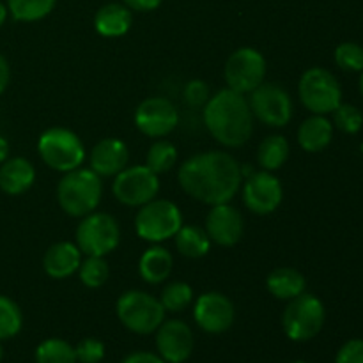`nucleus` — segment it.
<instances>
[{
	"label": "nucleus",
	"instance_id": "20",
	"mask_svg": "<svg viewBox=\"0 0 363 363\" xmlns=\"http://www.w3.org/2000/svg\"><path fill=\"white\" fill-rule=\"evenodd\" d=\"M35 169L27 158H11L0 165V190L7 195H21L34 184Z\"/></svg>",
	"mask_w": 363,
	"mask_h": 363
},
{
	"label": "nucleus",
	"instance_id": "26",
	"mask_svg": "<svg viewBox=\"0 0 363 363\" xmlns=\"http://www.w3.org/2000/svg\"><path fill=\"white\" fill-rule=\"evenodd\" d=\"M289 142L282 135H269L259 144L257 147V163L261 170L275 172L282 169L284 163L289 158Z\"/></svg>",
	"mask_w": 363,
	"mask_h": 363
},
{
	"label": "nucleus",
	"instance_id": "19",
	"mask_svg": "<svg viewBox=\"0 0 363 363\" xmlns=\"http://www.w3.org/2000/svg\"><path fill=\"white\" fill-rule=\"evenodd\" d=\"M82 264V252L77 243L59 241L46 250L43 257V268L50 279L62 280L78 272Z\"/></svg>",
	"mask_w": 363,
	"mask_h": 363
},
{
	"label": "nucleus",
	"instance_id": "39",
	"mask_svg": "<svg viewBox=\"0 0 363 363\" xmlns=\"http://www.w3.org/2000/svg\"><path fill=\"white\" fill-rule=\"evenodd\" d=\"M163 0H123V4L126 7H130L131 11H140V13H149V11H155L162 6Z\"/></svg>",
	"mask_w": 363,
	"mask_h": 363
},
{
	"label": "nucleus",
	"instance_id": "45",
	"mask_svg": "<svg viewBox=\"0 0 363 363\" xmlns=\"http://www.w3.org/2000/svg\"><path fill=\"white\" fill-rule=\"evenodd\" d=\"M291 363H307V362H303V360H296V362H291Z\"/></svg>",
	"mask_w": 363,
	"mask_h": 363
},
{
	"label": "nucleus",
	"instance_id": "36",
	"mask_svg": "<svg viewBox=\"0 0 363 363\" xmlns=\"http://www.w3.org/2000/svg\"><path fill=\"white\" fill-rule=\"evenodd\" d=\"M74 354H77L78 363H99L105 358V344L98 339L80 340L74 347Z\"/></svg>",
	"mask_w": 363,
	"mask_h": 363
},
{
	"label": "nucleus",
	"instance_id": "23",
	"mask_svg": "<svg viewBox=\"0 0 363 363\" xmlns=\"http://www.w3.org/2000/svg\"><path fill=\"white\" fill-rule=\"evenodd\" d=\"M333 138V124L325 116L314 113L298 128V144L307 152H319L330 145Z\"/></svg>",
	"mask_w": 363,
	"mask_h": 363
},
{
	"label": "nucleus",
	"instance_id": "31",
	"mask_svg": "<svg viewBox=\"0 0 363 363\" xmlns=\"http://www.w3.org/2000/svg\"><path fill=\"white\" fill-rule=\"evenodd\" d=\"M78 277H80L82 284L89 289H98V287L105 286L106 280L110 277V266L105 257H94V255H87L85 261H82L80 268H78Z\"/></svg>",
	"mask_w": 363,
	"mask_h": 363
},
{
	"label": "nucleus",
	"instance_id": "44",
	"mask_svg": "<svg viewBox=\"0 0 363 363\" xmlns=\"http://www.w3.org/2000/svg\"><path fill=\"white\" fill-rule=\"evenodd\" d=\"M4 358V350H2V344H0V362H2Z\"/></svg>",
	"mask_w": 363,
	"mask_h": 363
},
{
	"label": "nucleus",
	"instance_id": "13",
	"mask_svg": "<svg viewBox=\"0 0 363 363\" xmlns=\"http://www.w3.org/2000/svg\"><path fill=\"white\" fill-rule=\"evenodd\" d=\"M179 124V110L163 96L144 99L135 110V126L151 138H163L172 133Z\"/></svg>",
	"mask_w": 363,
	"mask_h": 363
},
{
	"label": "nucleus",
	"instance_id": "9",
	"mask_svg": "<svg viewBox=\"0 0 363 363\" xmlns=\"http://www.w3.org/2000/svg\"><path fill=\"white\" fill-rule=\"evenodd\" d=\"M298 94L305 108L318 116L332 113L342 103V89L339 80L323 67H311L301 74Z\"/></svg>",
	"mask_w": 363,
	"mask_h": 363
},
{
	"label": "nucleus",
	"instance_id": "12",
	"mask_svg": "<svg viewBox=\"0 0 363 363\" xmlns=\"http://www.w3.org/2000/svg\"><path fill=\"white\" fill-rule=\"evenodd\" d=\"M112 191L113 197L121 204L130 206V208H140V206L147 204L158 195V174H155L145 165L126 167L113 179Z\"/></svg>",
	"mask_w": 363,
	"mask_h": 363
},
{
	"label": "nucleus",
	"instance_id": "34",
	"mask_svg": "<svg viewBox=\"0 0 363 363\" xmlns=\"http://www.w3.org/2000/svg\"><path fill=\"white\" fill-rule=\"evenodd\" d=\"M335 62L340 69L351 73L363 71V48L357 43H342L335 48Z\"/></svg>",
	"mask_w": 363,
	"mask_h": 363
},
{
	"label": "nucleus",
	"instance_id": "40",
	"mask_svg": "<svg viewBox=\"0 0 363 363\" xmlns=\"http://www.w3.org/2000/svg\"><path fill=\"white\" fill-rule=\"evenodd\" d=\"M11 82V67H9V62H7L6 57L0 53V94H2L4 91L7 89V85H9Z\"/></svg>",
	"mask_w": 363,
	"mask_h": 363
},
{
	"label": "nucleus",
	"instance_id": "35",
	"mask_svg": "<svg viewBox=\"0 0 363 363\" xmlns=\"http://www.w3.org/2000/svg\"><path fill=\"white\" fill-rule=\"evenodd\" d=\"M183 98L190 108H204L211 98V89L204 80H190L184 85Z\"/></svg>",
	"mask_w": 363,
	"mask_h": 363
},
{
	"label": "nucleus",
	"instance_id": "22",
	"mask_svg": "<svg viewBox=\"0 0 363 363\" xmlns=\"http://www.w3.org/2000/svg\"><path fill=\"white\" fill-rule=\"evenodd\" d=\"M266 287L273 298L289 301L305 293L307 280H305L303 273L298 272V269L289 268V266H280L269 273L268 279H266Z\"/></svg>",
	"mask_w": 363,
	"mask_h": 363
},
{
	"label": "nucleus",
	"instance_id": "29",
	"mask_svg": "<svg viewBox=\"0 0 363 363\" xmlns=\"http://www.w3.org/2000/svg\"><path fill=\"white\" fill-rule=\"evenodd\" d=\"M177 163V149L172 142L169 140H156L149 147L147 156H145V167L155 174L169 172Z\"/></svg>",
	"mask_w": 363,
	"mask_h": 363
},
{
	"label": "nucleus",
	"instance_id": "37",
	"mask_svg": "<svg viewBox=\"0 0 363 363\" xmlns=\"http://www.w3.org/2000/svg\"><path fill=\"white\" fill-rule=\"evenodd\" d=\"M335 363H363V340H347L337 353Z\"/></svg>",
	"mask_w": 363,
	"mask_h": 363
},
{
	"label": "nucleus",
	"instance_id": "33",
	"mask_svg": "<svg viewBox=\"0 0 363 363\" xmlns=\"http://www.w3.org/2000/svg\"><path fill=\"white\" fill-rule=\"evenodd\" d=\"M333 124L344 133H358L363 126V113L354 105L350 103H340L333 110Z\"/></svg>",
	"mask_w": 363,
	"mask_h": 363
},
{
	"label": "nucleus",
	"instance_id": "11",
	"mask_svg": "<svg viewBox=\"0 0 363 363\" xmlns=\"http://www.w3.org/2000/svg\"><path fill=\"white\" fill-rule=\"evenodd\" d=\"M227 87L240 94H250L264 82L266 59L259 50L245 46L233 52L223 67Z\"/></svg>",
	"mask_w": 363,
	"mask_h": 363
},
{
	"label": "nucleus",
	"instance_id": "27",
	"mask_svg": "<svg viewBox=\"0 0 363 363\" xmlns=\"http://www.w3.org/2000/svg\"><path fill=\"white\" fill-rule=\"evenodd\" d=\"M57 0H7V11L18 21H38L48 16Z\"/></svg>",
	"mask_w": 363,
	"mask_h": 363
},
{
	"label": "nucleus",
	"instance_id": "3",
	"mask_svg": "<svg viewBox=\"0 0 363 363\" xmlns=\"http://www.w3.org/2000/svg\"><path fill=\"white\" fill-rule=\"evenodd\" d=\"M101 177L92 169H78L64 174L57 184V201L66 215L84 218L96 211L101 202Z\"/></svg>",
	"mask_w": 363,
	"mask_h": 363
},
{
	"label": "nucleus",
	"instance_id": "2",
	"mask_svg": "<svg viewBox=\"0 0 363 363\" xmlns=\"http://www.w3.org/2000/svg\"><path fill=\"white\" fill-rule=\"evenodd\" d=\"M206 128L218 144L241 147L254 133V113L245 94L223 89L213 94L202 108Z\"/></svg>",
	"mask_w": 363,
	"mask_h": 363
},
{
	"label": "nucleus",
	"instance_id": "15",
	"mask_svg": "<svg viewBox=\"0 0 363 363\" xmlns=\"http://www.w3.org/2000/svg\"><path fill=\"white\" fill-rule=\"evenodd\" d=\"M194 318L199 328L211 335H218V333L227 332L234 325L236 308L229 296H225L223 293H216V291H209L195 300Z\"/></svg>",
	"mask_w": 363,
	"mask_h": 363
},
{
	"label": "nucleus",
	"instance_id": "6",
	"mask_svg": "<svg viewBox=\"0 0 363 363\" xmlns=\"http://www.w3.org/2000/svg\"><path fill=\"white\" fill-rule=\"evenodd\" d=\"M183 225L181 209L167 199H152L138 208L135 216V230L138 238L149 243H162L176 236Z\"/></svg>",
	"mask_w": 363,
	"mask_h": 363
},
{
	"label": "nucleus",
	"instance_id": "30",
	"mask_svg": "<svg viewBox=\"0 0 363 363\" xmlns=\"http://www.w3.org/2000/svg\"><path fill=\"white\" fill-rule=\"evenodd\" d=\"M191 301H194V289L190 284L181 282V280L167 284L160 296V303L163 305L165 312H174V314L190 307Z\"/></svg>",
	"mask_w": 363,
	"mask_h": 363
},
{
	"label": "nucleus",
	"instance_id": "7",
	"mask_svg": "<svg viewBox=\"0 0 363 363\" xmlns=\"http://www.w3.org/2000/svg\"><path fill=\"white\" fill-rule=\"evenodd\" d=\"M326 311L323 301L314 294L303 293L289 300L284 308L282 326L286 335L294 342L314 339L325 326Z\"/></svg>",
	"mask_w": 363,
	"mask_h": 363
},
{
	"label": "nucleus",
	"instance_id": "21",
	"mask_svg": "<svg viewBox=\"0 0 363 363\" xmlns=\"http://www.w3.org/2000/svg\"><path fill=\"white\" fill-rule=\"evenodd\" d=\"M133 23V14L124 4H105L94 16V27L103 38H121Z\"/></svg>",
	"mask_w": 363,
	"mask_h": 363
},
{
	"label": "nucleus",
	"instance_id": "1",
	"mask_svg": "<svg viewBox=\"0 0 363 363\" xmlns=\"http://www.w3.org/2000/svg\"><path fill=\"white\" fill-rule=\"evenodd\" d=\"M179 186L186 195L208 206L230 202L243 183V169L233 155L204 151L179 167Z\"/></svg>",
	"mask_w": 363,
	"mask_h": 363
},
{
	"label": "nucleus",
	"instance_id": "38",
	"mask_svg": "<svg viewBox=\"0 0 363 363\" xmlns=\"http://www.w3.org/2000/svg\"><path fill=\"white\" fill-rule=\"evenodd\" d=\"M123 363H167L160 354L149 353V351H135V353L128 354Z\"/></svg>",
	"mask_w": 363,
	"mask_h": 363
},
{
	"label": "nucleus",
	"instance_id": "42",
	"mask_svg": "<svg viewBox=\"0 0 363 363\" xmlns=\"http://www.w3.org/2000/svg\"><path fill=\"white\" fill-rule=\"evenodd\" d=\"M7 13H9V11H7V6H4V4L0 2V27H2L4 21H6Z\"/></svg>",
	"mask_w": 363,
	"mask_h": 363
},
{
	"label": "nucleus",
	"instance_id": "16",
	"mask_svg": "<svg viewBox=\"0 0 363 363\" xmlns=\"http://www.w3.org/2000/svg\"><path fill=\"white\" fill-rule=\"evenodd\" d=\"M156 347L167 363H183L191 357L195 337L190 326L181 319H169L156 330Z\"/></svg>",
	"mask_w": 363,
	"mask_h": 363
},
{
	"label": "nucleus",
	"instance_id": "18",
	"mask_svg": "<svg viewBox=\"0 0 363 363\" xmlns=\"http://www.w3.org/2000/svg\"><path fill=\"white\" fill-rule=\"evenodd\" d=\"M91 169L99 177H116L128 167V145L119 138H103L91 151Z\"/></svg>",
	"mask_w": 363,
	"mask_h": 363
},
{
	"label": "nucleus",
	"instance_id": "14",
	"mask_svg": "<svg viewBox=\"0 0 363 363\" xmlns=\"http://www.w3.org/2000/svg\"><path fill=\"white\" fill-rule=\"evenodd\" d=\"M284 199V188L279 177L268 170H259L245 179L243 202L255 215H272Z\"/></svg>",
	"mask_w": 363,
	"mask_h": 363
},
{
	"label": "nucleus",
	"instance_id": "17",
	"mask_svg": "<svg viewBox=\"0 0 363 363\" xmlns=\"http://www.w3.org/2000/svg\"><path fill=\"white\" fill-rule=\"evenodd\" d=\"M206 233L211 243L220 247H234L240 243L245 233V222L241 213L229 202L211 206L206 216Z\"/></svg>",
	"mask_w": 363,
	"mask_h": 363
},
{
	"label": "nucleus",
	"instance_id": "8",
	"mask_svg": "<svg viewBox=\"0 0 363 363\" xmlns=\"http://www.w3.org/2000/svg\"><path fill=\"white\" fill-rule=\"evenodd\" d=\"M74 238L82 254L106 257L121 243L119 222L108 213L92 211L78 223Z\"/></svg>",
	"mask_w": 363,
	"mask_h": 363
},
{
	"label": "nucleus",
	"instance_id": "43",
	"mask_svg": "<svg viewBox=\"0 0 363 363\" xmlns=\"http://www.w3.org/2000/svg\"><path fill=\"white\" fill-rule=\"evenodd\" d=\"M360 92H362V96H363V71H362V77H360Z\"/></svg>",
	"mask_w": 363,
	"mask_h": 363
},
{
	"label": "nucleus",
	"instance_id": "5",
	"mask_svg": "<svg viewBox=\"0 0 363 363\" xmlns=\"http://www.w3.org/2000/svg\"><path fill=\"white\" fill-rule=\"evenodd\" d=\"M38 151L46 167L57 172H71L82 167L85 147L80 137L67 128H50L39 137Z\"/></svg>",
	"mask_w": 363,
	"mask_h": 363
},
{
	"label": "nucleus",
	"instance_id": "41",
	"mask_svg": "<svg viewBox=\"0 0 363 363\" xmlns=\"http://www.w3.org/2000/svg\"><path fill=\"white\" fill-rule=\"evenodd\" d=\"M7 156H9V144H7L6 138L0 135V165H2L4 162L7 160Z\"/></svg>",
	"mask_w": 363,
	"mask_h": 363
},
{
	"label": "nucleus",
	"instance_id": "25",
	"mask_svg": "<svg viewBox=\"0 0 363 363\" xmlns=\"http://www.w3.org/2000/svg\"><path fill=\"white\" fill-rule=\"evenodd\" d=\"M176 248L181 255L188 259H201L211 250V240H209L206 229L197 225H181L176 236Z\"/></svg>",
	"mask_w": 363,
	"mask_h": 363
},
{
	"label": "nucleus",
	"instance_id": "4",
	"mask_svg": "<svg viewBox=\"0 0 363 363\" xmlns=\"http://www.w3.org/2000/svg\"><path fill=\"white\" fill-rule=\"evenodd\" d=\"M116 312L124 328L137 335H151L165 321V308L158 298L145 291L131 289L119 296Z\"/></svg>",
	"mask_w": 363,
	"mask_h": 363
},
{
	"label": "nucleus",
	"instance_id": "32",
	"mask_svg": "<svg viewBox=\"0 0 363 363\" xmlns=\"http://www.w3.org/2000/svg\"><path fill=\"white\" fill-rule=\"evenodd\" d=\"M23 326V314L11 298L0 294V340L13 339Z\"/></svg>",
	"mask_w": 363,
	"mask_h": 363
},
{
	"label": "nucleus",
	"instance_id": "28",
	"mask_svg": "<svg viewBox=\"0 0 363 363\" xmlns=\"http://www.w3.org/2000/svg\"><path fill=\"white\" fill-rule=\"evenodd\" d=\"M35 363H78L74 347L62 339H46L35 350Z\"/></svg>",
	"mask_w": 363,
	"mask_h": 363
},
{
	"label": "nucleus",
	"instance_id": "10",
	"mask_svg": "<svg viewBox=\"0 0 363 363\" xmlns=\"http://www.w3.org/2000/svg\"><path fill=\"white\" fill-rule=\"evenodd\" d=\"M248 105L254 117H257L266 126L284 128L293 119V99L289 92L279 84L262 82L250 92Z\"/></svg>",
	"mask_w": 363,
	"mask_h": 363
},
{
	"label": "nucleus",
	"instance_id": "24",
	"mask_svg": "<svg viewBox=\"0 0 363 363\" xmlns=\"http://www.w3.org/2000/svg\"><path fill=\"white\" fill-rule=\"evenodd\" d=\"M174 259L170 252L163 247H151L142 254L138 261V273L147 284H162L172 273Z\"/></svg>",
	"mask_w": 363,
	"mask_h": 363
}]
</instances>
